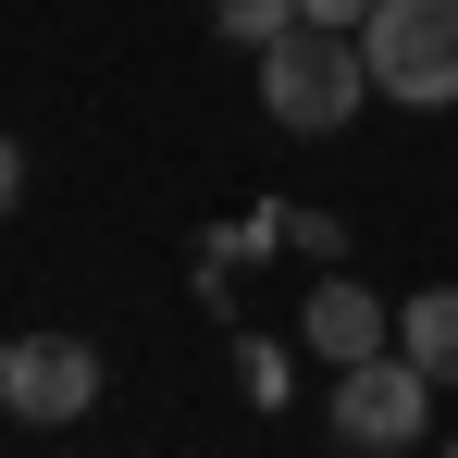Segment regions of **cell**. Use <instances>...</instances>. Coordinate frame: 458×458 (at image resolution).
<instances>
[{
	"label": "cell",
	"mask_w": 458,
	"mask_h": 458,
	"mask_svg": "<svg viewBox=\"0 0 458 458\" xmlns=\"http://www.w3.org/2000/svg\"><path fill=\"white\" fill-rule=\"evenodd\" d=\"M360 99H372V63H360L347 25H310V13H298V25L260 50V112H273L285 137H335Z\"/></svg>",
	"instance_id": "6da1fadb"
},
{
	"label": "cell",
	"mask_w": 458,
	"mask_h": 458,
	"mask_svg": "<svg viewBox=\"0 0 458 458\" xmlns=\"http://www.w3.org/2000/svg\"><path fill=\"white\" fill-rule=\"evenodd\" d=\"M360 63H372V87L396 112H446L458 99V0H372Z\"/></svg>",
	"instance_id": "7a4b0ae2"
},
{
	"label": "cell",
	"mask_w": 458,
	"mask_h": 458,
	"mask_svg": "<svg viewBox=\"0 0 458 458\" xmlns=\"http://www.w3.org/2000/svg\"><path fill=\"white\" fill-rule=\"evenodd\" d=\"M0 409L25 421V434H63L99 409V347L87 335H13L0 347Z\"/></svg>",
	"instance_id": "3957f363"
},
{
	"label": "cell",
	"mask_w": 458,
	"mask_h": 458,
	"mask_svg": "<svg viewBox=\"0 0 458 458\" xmlns=\"http://www.w3.org/2000/svg\"><path fill=\"white\" fill-rule=\"evenodd\" d=\"M421 409H434V372H421L409 347H384V360H347V372H335V434L372 446V458L421 446Z\"/></svg>",
	"instance_id": "277c9868"
},
{
	"label": "cell",
	"mask_w": 458,
	"mask_h": 458,
	"mask_svg": "<svg viewBox=\"0 0 458 458\" xmlns=\"http://www.w3.org/2000/svg\"><path fill=\"white\" fill-rule=\"evenodd\" d=\"M384 335H396L384 298H372V285H347V273H335V285L310 298V322H298V347H310V360H335V372H347V360H384Z\"/></svg>",
	"instance_id": "5b68a950"
},
{
	"label": "cell",
	"mask_w": 458,
	"mask_h": 458,
	"mask_svg": "<svg viewBox=\"0 0 458 458\" xmlns=\"http://www.w3.org/2000/svg\"><path fill=\"white\" fill-rule=\"evenodd\" d=\"M396 347H409L434 384H458V285H421V298L396 310Z\"/></svg>",
	"instance_id": "8992f818"
},
{
	"label": "cell",
	"mask_w": 458,
	"mask_h": 458,
	"mask_svg": "<svg viewBox=\"0 0 458 458\" xmlns=\"http://www.w3.org/2000/svg\"><path fill=\"white\" fill-rule=\"evenodd\" d=\"M211 13H224V38H248V50H273L298 25V0H211Z\"/></svg>",
	"instance_id": "52a82bcc"
},
{
	"label": "cell",
	"mask_w": 458,
	"mask_h": 458,
	"mask_svg": "<svg viewBox=\"0 0 458 458\" xmlns=\"http://www.w3.org/2000/svg\"><path fill=\"white\" fill-rule=\"evenodd\" d=\"M310 25H347V38H360V25H372V0H298Z\"/></svg>",
	"instance_id": "ba28073f"
},
{
	"label": "cell",
	"mask_w": 458,
	"mask_h": 458,
	"mask_svg": "<svg viewBox=\"0 0 458 458\" xmlns=\"http://www.w3.org/2000/svg\"><path fill=\"white\" fill-rule=\"evenodd\" d=\"M13 199H25V149L0 137V211H13Z\"/></svg>",
	"instance_id": "9c48e42d"
},
{
	"label": "cell",
	"mask_w": 458,
	"mask_h": 458,
	"mask_svg": "<svg viewBox=\"0 0 458 458\" xmlns=\"http://www.w3.org/2000/svg\"><path fill=\"white\" fill-rule=\"evenodd\" d=\"M446 458H458V446H446Z\"/></svg>",
	"instance_id": "30bf717a"
}]
</instances>
